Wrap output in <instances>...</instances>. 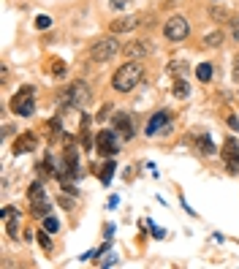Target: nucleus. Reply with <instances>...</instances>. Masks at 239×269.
Instances as JSON below:
<instances>
[{
	"mask_svg": "<svg viewBox=\"0 0 239 269\" xmlns=\"http://www.w3.org/2000/svg\"><path fill=\"white\" fill-rule=\"evenodd\" d=\"M141 76H144L141 63L139 60H131V63H125V66L117 68V74L111 76V87H114L117 93H131L133 87L141 82Z\"/></svg>",
	"mask_w": 239,
	"mask_h": 269,
	"instance_id": "nucleus-1",
	"label": "nucleus"
},
{
	"mask_svg": "<svg viewBox=\"0 0 239 269\" xmlns=\"http://www.w3.org/2000/svg\"><path fill=\"white\" fill-rule=\"evenodd\" d=\"M87 101H90V87H87V82H71L68 87H66V93H63V98H60V104L66 106V109H71V106H84Z\"/></svg>",
	"mask_w": 239,
	"mask_h": 269,
	"instance_id": "nucleus-2",
	"label": "nucleus"
},
{
	"mask_svg": "<svg viewBox=\"0 0 239 269\" xmlns=\"http://www.w3.org/2000/svg\"><path fill=\"white\" fill-rule=\"evenodd\" d=\"M11 112L19 114V117H30L36 112V90H33V84H25L17 96L11 98Z\"/></svg>",
	"mask_w": 239,
	"mask_h": 269,
	"instance_id": "nucleus-3",
	"label": "nucleus"
},
{
	"mask_svg": "<svg viewBox=\"0 0 239 269\" xmlns=\"http://www.w3.org/2000/svg\"><path fill=\"white\" fill-rule=\"evenodd\" d=\"M117 52H120V41H117L114 36H106V38H98V41L93 44L90 57H93L95 63H106V60L114 57Z\"/></svg>",
	"mask_w": 239,
	"mask_h": 269,
	"instance_id": "nucleus-4",
	"label": "nucleus"
},
{
	"mask_svg": "<svg viewBox=\"0 0 239 269\" xmlns=\"http://www.w3.org/2000/svg\"><path fill=\"white\" fill-rule=\"evenodd\" d=\"M188 33H190V25L182 14H174V17L163 25V36L169 38V41H185Z\"/></svg>",
	"mask_w": 239,
	"mask_h": 269,
	"instance_id": "nucleus-5",
	"label": "nucleus"
},
{
	"mask_svg": "<svg viewBox=\"0 0 239 269\" xmlns=\"http://www.w3.org/2000/svg\"><path fill=\"white\" fill-rule=\"evenodd\" d=\"M95 153L103 155V158H114L120 153V147H117V131L114 128L101 131L98 136H95Z\"/></svg>",
	"mask_w": 239,
	"mask_h": 269,
	"instance_id": "nucleus-6",
	"label": "nucleus"
},
{
	"mask_svg": "<svg viewBox=\"0 0 239 269\" xmlns=\"http://www.w3.org/2000/svg\"><path fill=\"white\" fill-rule=\"evenodd\" d=\"M27 196H30V204H33L36 218H46V215H49V201H46V193H44V185L41 183L30 185Z\"/></svg>",
	"mask_w": 239,
	"mask_h": 269,
	"instance_id": "nucleus-7",
	"label": "nucleus"
},
{
	"mask_svg": "<svg viewBox=\"0 0 239 269\" xmlns=\"http://www.w3.org/2000/svg\"><path fill=\"white\" fill-rule=\"evenodd\" d=\"M223 161L231 174H239V144L234 139H226V144H223Z\"/></svg>",
	"mask_w": 239,
	"mask_h": 269,
	"instance_id": "nucleus-8",
	"label": "nucleus"
},
{
	"mask_svg": "<svg viewBox=\"0 0 239 269\" xmlns=\"http://www.w3.org/2000/svg\"><path fill=\"white\" fill-rule=\"evenodd\" d=\"M125 57L128 60H141V57H147L150 52H153V46H150V41H144V38H139V41H128L125 44Z\"/></svg>",
	"mask_w": 239,
	"mask_h": 269,
	"instance_id": "nucleus-9",
	"label": "nucleus"
},
{
	"mask_svg": "<svg viewBox=\"0 0 239 269\" xmlns=\"http://www.w3.org/2000/svg\"><path fill=\"white\" fill-rule=\"evenodd\" d=\"M111 128H114L123 139H133V120L125 112H117L111 117Z\"/></svg>",
	"mask_w": 239,
	"mask_h": 269,
	"instance_id": "nucleus-10",
	"label": "nucleus"
},
{
	"mask_svg": "<svg viewBox=\"0 0 239 269\" xmlns=\"http://www.w3.org/2000/svg\"><path fill=\"white\" fill-rule=\"evenodd\" d=\"M169 120H171V117H169L166 109H163V112H158V114H153V117H150V123H147V128H144V133H147V136H158V133L169 125Z\"/></svg>",
	"mask_w": 239,
	"mask_h": 269,
	"instance_id": "nucleus-11",
	"label": "nucleus"
},
{
	"mask_svg": "<svg viewBox=\"0 0 239 269\" xmlns=\"http://www.w3.org/2000/svg\"><path fill=\"white\" fill-rule=\"evenodd\" d=\"M36 147H38V139L33 133H22V136H17V141H14V155H27V153H33Z\"/></svg>",
	"mask_w": 239,
	"mask_h": 269,
	"instance_id": "nucleus-12",
	"label": "nucleus"
},
{
	"mask_svg": "<svg viewBox=\"0 0 239 269\" xmlns=\"http://www.w3.org/2000/svg\"><path fill=\"white\" fill-rule=\"evenodd\" d=\"M139 25V17H123L111 22V33H131L133 27Z\"/></svg>",
	"mask_w": 239,
	"mask_h": 269,
	"instance_id": "nucleus-13",
	"label": "nucleus"
},
{
	"mask_svg": "<svg viewBox=\"0 0 239 269\" xmlns=\"http://www.w3.org/2000/svg\"><path fill=\"white\" fill-rule=\"evenodd\" d=\"M196 76H198V82H210L212 79V63H201V66L196 68Z\"/></svg>",
	"mask_w": 239,
	"mask_h": 269,
	"instance_id": "nucleus-14",
	"label": "nucleus"
},
{
	"mask_svg": "<svg viewBox=\"0 0 239 269\" xmlns=\"http://www.w3.org/2000/svg\"><path fill=\"white\" fill-rule=\"evenodd\" d=\"M198 147H201L204 155H215V144H212V139L206 136V133H201V136H198Z\"/></svg>",
	"mask_w": 239,
	"mask_h": 269,
	"instance_id": "nucleus-15",
	"label": "nucleus"
},
{
	"mask_svg": "<svg viewBox=\"0 0 239 269\" xmlns=\"http://www.w3.org/2000/svg\"><path fill=\"white\" fill-rule=\"evenodd\" d=\"M188 93H190V84L185 82V79H177V82H174V96H177V98H188Z\"/></svg>",
	"mask_w": 239,
	"mask_h": 269,
	"instance_id": "nucleus-16",
	"label": "nucleus"
},
{
	"mask_svg": "<svg viewBox=\"0 0 239 269\" xmlns=\"http://www.w3.org/2000/svg\"><path fill=\"white\" fill-rule=\"evenodd\" d=\"M6 228H9V236H17L19 234V212L11 218H6Z\"/></svg>",
	"mask_w": 239,
	"mask_h": 269,
	"instance_id": "nucleus-17",
	"label": "nucleus"
},
{
	"mask_svg": "<svg viewBox=\"0 0 239 269\" xmlns=\"http://www.w3.org/2000/svg\"><path fill=\"white\" fill-rule=\"evenodd\" d=\"M111 177H114V163L109 161V163L101 169V183H103V185H109V183H111Z\"/></svg>",
	"mask_w": 239,
	"mask_h": 269,
	"instance_id": "nucleus-18",
	"label": "nucleus"
},
{
	"mask_svg": "<svg viewBox=\"0 0 239 269\" xmlns=\"http://www.w3.org/2000/svg\"><path fill=\"white\" fill-rule=\"evenodd\" d=\"M204 44L206 46H220L223 44V33H220V30H215V33H210V36L204 38Z\"/></svg>",
	"mask_w": 239,
	"mask_h": 269,
	"instance_id": "nucleus-19",
	"label": "nucleus"
},
{
	"mask_svg": "<svg viewBox=\"0 0 239 269\" xmlns=\"http://www.w3.org/2000/svg\"><path fill=\"white\" fill-rule=\"evenodd\" d=\"M44 228H46L49 234H54V231L60 228V220H57V218H52V215H46V218H44Z\"/></svg>",
	"mask_w": 239,
	"mask_h": 269,
	"instance_id": "nucleus-20",
	"label": "nucleus"
},
{
	"mask_svg": "<svg viewBox=\"0 0 239 269\" xmlns=\"http://www.w3.org/2000/svg\"><path fill=\"white\" fill-rule=\"evenodd\" d=\"M49 25H52V17H46V14H38V17H36V27L38 30H46Z\"/></svg>",
	"mask_w": 239,
	"mask_h": 269,
	"instance_id": "nucleus-21",
	"label": "nucleus"
},
{
	"mask_svg": "<svg viewBox=\"0 0 239 269\" xmlns=\"http://www.w3.org/2000/svg\"><path fill=\"white\" fill-rule=\"evenodd\" d=\"M169 71H171V74H177V76H182V74H188V66H182V60H174L169 66Z\"/></svg>",
	"mask_w": 239,
	"mask_h": 269,
	"instance_id": "nucleus-22",
	"label": "nucleus"
},
{
	"mask_svg": "<svg viewBox=\"0 0 239 269\" xmlns=\"http://www.w3.org/2000/svg\"><path fill=\"white\" fill-rule=\"evenodd\" d=\"M38 245H41L44 250H52V242H49V231H46V228H44L41 234H38Z\"/></svg>",
	"mask_w": 239,
	"mask_h": 269,
	"instance_id": "nucleus-23",
	"label": "nucleus"
},
{
	"mask_svg": "<svg viewBox=\"0 0 239 269\" xmlns=\"http://www.w3.org/2000/svg\"><path fill=\"white\" fill-rule=\"evenodd\" d=\"M52 63H54V66H52V74H54V76H63V74L68 71V66H66L63 60H52Z\"/></svg>",
	"mask_w": 239,
	"mask_h": 269,
	"instance_id": "nucleus-24",
	"label": "nucleus"
},
{
	"mask_svg": "<svg viewBox=\"0 0 239 269\" xmlns=\"http://www.w3.org/2000/svg\"><path fill=\"white\" fill-rule=\"evenodd\" d=\"M210 17H212V19H218V22H223V19H226V11H223L220 6H218V9L212 6V9H210Z\"/></svg>",
	"mask_w": 239,
	"mask_h": 269,
	"instance_id": "nucleus-25",
	"label": "nucleus"
},
{
	"mask_svg": "<svg viewBox=\"0 0 239 269\" xmlns=\"http://www.w3.org/2000/svg\"><path fill=\"white\" fill-rule=\"evenodd\" d=\"M128 3H131V0H109V6H111V9H114V11H123V9H128Z\"/></svg>",
	"mask_w": 239,
	"mask_h": 269,
	"instance_id": "nucleus-26",
	"label": "nucleus"
},
{
	"mask_svg": "<svg viewBox=\"0 0 239 269\" xmlns=\"http://www.w3.org/2000/svg\"><path fill=\"white\" fill-rule=\"evenodd\" d=\"M111 106H114V104H103V109L98 112V120H106V117L111 114Z\"/></svg>",
	"mask_w": 239,
	"mask_h": 269,
	"instance_id": "nucleus-27",
	"label": "nucleus"
},
{
	"mask_svg": "<svg viewBox=\"0 0 239 269\" xmlns=\"http://www.w3.org/2000/svg\"><path fill=\"white\" fill-rule=\"evenodd\" d=\"M231 36H234L236 41H239V17H236V19H231Z\"/></svg>",
	"mask_w": 239,
	"mask_h": 269,
	"instance_id": "nucleus-28",
	"label": "nucleus"
},
{
	"mask_svg": "<svg viewBox=\"0 0 239 269\" xmlns=\"http://www.w3.org/2000/svg\"><path fill=\"white\" fill-rule=\"evenodd\" d=\"M234 79H236V82H239V54H236V57H234Z\"/></svg>",
	"mask_w": 239,
	"mask_h": 269,
	"instance_id": "nucleus-29",
	"label": "nucleus"
},
{
	"mask_svg": "<svg viewBox=\"0 0 239 269\" xmlns=\"http://www.w3.org/2000/svg\"><path fill=\"white\" fill-rule=\"evenodd\" d=\"M215 3H218V0H215Z\"/></svg>",
	"mask_w": 239,
	"mask_h": 269,
	"instance_id": "nucleus-30",
	"label": "nucleus"
}]
</instances>
